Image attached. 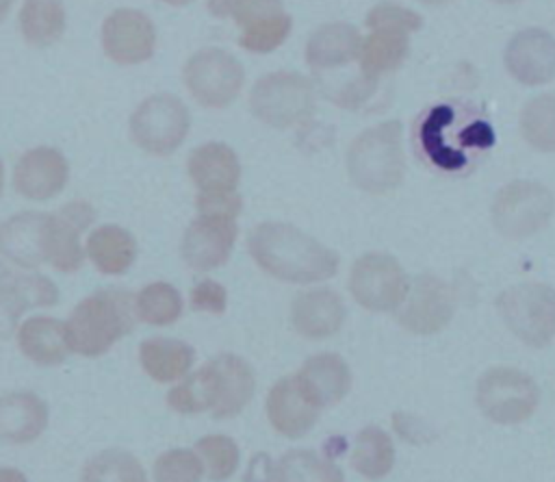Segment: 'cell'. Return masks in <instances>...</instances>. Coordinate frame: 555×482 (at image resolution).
I'll use <instances>...</instances> for the list:
<instances>
[{"mask_svg": "<svg viewBox=\"0 0 555 482\" xmlns=\"http://www.w3.org/2000/svg\"><path fill=\"white\" fill-rule=\"evenodd\" d=\"M247 250L262 271L284 282H321L338 269L334 250L284 221L258 224L247 237Z\"/></svg>", "mask_w": 555, "mask_h": 482, "instance_id": "1", "label": "cell"}, {"mask_svg": "<svg viewBox=\"0 0 555 482\" xmlns=\"http://www.w3.org/2000/svg\"><path fill=\"white\" fill-rule=\"evenodd\" d=\"M494 143V130L486 119L470 117L451 104L431 106L416 126V145L421 154L438 169L457 172L466 167L470 150H488Z\"/></svg>", "mask_w": 555, "mask_h": 482, "instance_id": "2", "label": "cell"}, {"mask_svg": "<svg viewBox=\"0 0 555 482\" xmlns=\"http://www.w3.org/2000/svg\"><path fill=\"white\" fill-rule=\"evenodd\" d=\"M137 321L134 297L121 289H102L85 297L65 321L69 352L80 356H102Z\"/></svg>", "mask_w": 555, "mask_h": 482, "instance_id": "3", "label": "cell"}, {"mask_svg": "<svg viewBox=\"0 0 555 482\" xmlns=\"http://www.w3.org/2000/svg\"><path fill=\"white\" fill-rule=\"evenodd\" d=\"M347 174L364 193L382 195L397 189L405 174L401 122L388 119L360 132L347 150Z\"/></svg>", "mask_w": 555, "mask_h": 482, "instance_id": "4", "label": "cell"}, {"mask_svg": "<svg viewBox=\"0 0 555 482\" xmlns=\"http://www.w3.org/2000/svg\"><path fill=\"white\" fill-rule=\"evenodd\" d=\"M249 111L273 128H291L314 111V87L299 72H271L256 80L249 93Z\"/></svg>", "mask_w": 555, "mask_h": 482, "instance_id": "5", "label": "cell"}, {"mask_svg": "<svg viewBox=\"0 0 555 482\" xmlns=\"http://www.w3.org/2000/svg\"><path fill=\"white\" fill-rule=\"evenodd\" d=\"M496 308L505 326L531 347H544L555 337V287L551 284H514L499 295Z\"/></svg>", "mask_w": 555, "mask_h": 482, "instance_id": "6", "label": "cell"}, {"mask_svg": "<svg viewBox=\"0 0 555 482\" xmlns=\"http://www.w3.org/2000/svg\"><path fill=\"white\" fill-rule=\"evenodd\" d=\"M538 402L533 378L514 367H492L477 382V406L494 423H520L533 415Z\"/></svg>", "mask_w": 555, "mask_h": 482, "instance_id": "7", "label": "cell"}, {"mask_svg": "<svg viewBox=\"0 0 555 482\" xmlns=\"http://www.w3.org/2000/svg\"><path fill=\"white\" fill-rule=\"evenodd\" d=\"M191 128V115L184 102L171 93L145 98L130 117V135L147 154L167 156L182 145Z\"/></svg>", "mask_w": 555, "mask_h": 482, "instance_id": "8", "label": "cell"}, {"mask_svg": "<svg viewBox=\"0 0 555 482\" xmlns=\"http://www.w3.org/2000/svg\"><path fill=\"white\" fill-rule=\"evenodd\" d=\"M553 193L533 180H514L499 189L492 202V224L509 239H525L542 230L553 215Z\"/></svg>", "mask_w": 555, "mask_h": 482, "instance_id": "9", "label": "cell"}, {"mask_svg": "<svg viewBox=\"0 0 555 482\" xmlns=\"http://www.w3.org/2000/svg\"><path fill=\"white\" fill-rule=\"evenodd\" d=\"M245 80L241 61L221 48H204L184 65V83L191 96L208 109H223L236 100Z\"/></svg>", "mask_w": 555, "mask_h": 482, "instance_id": "10", "label": "cell"}, {"mask_svg": "<svg viewBox=\"0 0 555 482\" xmlns=\"http://www.w3.org/2000/svg\"><path fill=\"white\" fill-rule=\"evenodd\" d=\"M408 276L399 261L384 252L358 256L349 271V291L353 300L375 313L395 310L408 291Z\"/></svg>", "mask_w": 555, "mask_h": 482, "instance_id": "11", "label": "cell"}, {"mask_svg": "<svg viewBox=\"0 0 555 482\" xmlns=\"http://www.w3.org/2000/svg\"><path fill=\"white\" fill-rule=\"evenodd\" d=\"M455 313L453 289L434 274H418L410 280L405 297L395 308L401 328L414 334H434L449 326Z\"/></svg>", "mask_w": 555, "mask_h": 482, "instance_id": "12", "label": "cell"}, {"mask_svg": "<svg viewBox=\"0 0 555 482\" xmlns=\"http://www.w3.org/2000/svg\"><path fill=\"white\" fill-rule=\"evenodd\" d=\"M95 211L89 202L76 200L61 206L56 213H48L43 254L46 261L59 271H76L85 263V250L80 234L93 224Z\"/></svg>", "mask_w": 555, "mask_h": 482, "instance_id": "13", "label": "cell"}, {"mask_svg": "<svg viewBox=\"0 0 555 482\" xmlns=\"http://www.w3.org/2000/svg\"><path fill=\"white\" fill-rule=\"evenodd\" d=\"M156 28L137 9H117L102 24V48L119 65H137L154 54Z\"/></svg>", "mask_w": 555, "mask_h": 482, "instance_id": "14", "label": "cell"}, {"mask_svg": "<svg viewBox=\"0 0 555 482\" xmlns=\"http://www.w3.org/2000/svg\"><path fill=\"white\" fill-rule=\"evenodd\" d=\"M236 241V219L223 215H197L182 237V258L195 271L223 265Z\"/></svg>", "mask_w": 555, "mask_h": 482, "instance_id": "15", "label": "cell"}, {"mask_svg": "<svg viewBox=\"0 0 555 482\" xmlns=\"http://www.w3.org/2000/svg\"><path fill=\"white\" fill-rule=\"evenodd\" d=\"M505 69L514 80L538 87L555 78V37L544 28L518 30L505 46Z\"/></svg>", "mask_w": 555, "mask_h": 482, "instance_id": "16", "label": "cell"}, {"mask_svg": "<svg viewBox=\"0 0 555 482\" xmlns=\"http://www.w3.org/2000/svg\"><path fill=\"white\" fill-rule=\"evenodd\" d=\"M69 165L56 148H35L22 154L13 169V187L28 200H50L63 191Z\"/></svg>", "mask_w": 555, "mask_h": 482, "instance_id": "17", "label": "cell"}, {"mask_svg": "<svg viewBox=\"0 0 555 482\" xmlns=\"http://www.w3.org/2000/svg\"><path fill=\"white\" fill-rule=\"evenodd\" d=\"M264 408L271 426L288 439L304 436L319 417V408L301 391L295 373L280 378L271 386Z\"/></svg>", "mask_w": 555, "mask_h": 482, "instance_id": "18", "label": "cell"}, {"mask_svg": "<svg viewBox=\"0 0 555 482\" xmlns=\"http://www.w3.org/2000/svg\"><path fill=\"white\" fill-rule=\"evenodd\" d=\"M343 297L325 287L301 291L291 304L293 328L308 339H327L336 334L343 326Z\"/></svg>", "mask_w": 555, "mask_h": 482, "instance_id": "19", "label": "cell"}, {"mask_svg": "<svg viewBox=\"0 0 555 482\" xmlns=\"http://www.w3.org/2000/svg\"><path fill=\"white\" fill-rule=\"evenodd\" d=\"M301 391L317 408L338 404L351 389V371L343 356L323 352L310 356L295 373Z\"/></svg>", "mask_w": 555, "mask_h": 482, "instance_id": "20", "label": "cell"}, {"mask_svg": "<svg viewBox=\"0 0 555 482\" xmlns=\"http://www.w3.org/2000/svg\"><path fill=\"white\" fill-rule=\"evenodd\" d=\"M186 167L199 193L236 191L241 180V163L236 152L219 141L195 148L189 156Z\"/></svg>", "mask_w": 555, "mask_h": 482, "instance_id": "21", "label": "cell"}, {"mask_svg": "<svg viewBox=\"0 0 555 482\" xmlns=\"http://www.w3.org/2000/svg\"><path fill=\"white\" fill-rule=\"evenodd\" d=\"M59 302L56 284L41 276H15L0 284V339H9L20 317L30 306H52Z\"/></svg>", "mask_w": 555, "mask_h": 482, "instance_id": "22", "label": "cell"}, {"mask_svg": "<svg viewBox=\"0 0 555 482\" xmlns=\"http://www.w3.org/2000/svg\"><path fill=\"white\" fill-rule=\"evenodd\" d=\"M362 35L347 22H330L319 26L306 43V63L314 72L343 67L360 56Z\"/></svg>", "mask_w": 555, "mask_h": 482, "instance_id": "23", "label": "cell"}, {"mask_svg": "<svg viewBox=\"0 0 555 482\" xmlns=\"http://www.w3.org/2000/svg\"><path fill=\"white\" fill-rule=\"evenodd\" d=\"M48 213L24 211L0 226V254L20 267L35 269L46 261L43 234Z\"/></svg>", "mask_w": 555, "mask_h": 482, "instance_id": "24", "label": "cell"}, {"mask_svg": "<svg viewBox=\"0 0 555 482\" xmlns=\"http://www.w3.org/2000/svg\"><path fill=\"white\" fill-rule=\"evenodd\" d=\"M48 426V404L30 393L15 391L0 397V436L11 443H30Z\"/></svg>", "mask_w": 555, "mask_h": 482, "instance_id": "25", "label": "cell"}, {"mask_svg": "<svg viewBox=\"0 0 555 482\" xmlns=\"http://www.w3.org/2000/svg\"><path fill=\"white\" fill-rule=\"evenodd\" d=\"M219 373V399L210 410L217 419L238 415L251 399L256 380L249 363L236 354H219L212 358Z\"/></svg>", "mask_w": 555, "mask_h": 482, "instance_id": "26", "label": "cell"}, {"mask_svg": "<svg viewBox=\"0 0 555 482\" xmlns=\"http://www.w3.org/2000/svg\"><path fill=\"white\" fill-rule=\"evenodd\" d=\"M22 354L37 365H59L69 354L65 324L52 317H30L17 330Z\"/></svg>", "mask_w": 555, "mask_h": 482, "instance_id": "27", "label": "cell"}, {"mask_svg": "<svg viewBox=\"0 0 555 482\" xmlns=\"http://www.w3.org/2000/svg\"><path fill=\"white\" fill-rule=\"evenodd\" d=\"M139 360L143 371L156 380V382H173L189 373L195 350L180 341V339H167V337H152L141 343Z\"/></svg>", "mask_w": 555, "mask_h": 482, "instance_id": "28", "label": "cell"}, {"mask_svg": "<svg viewBox=\"0 0 555 482\" xmlns=\"http://www.w3.org/2000/svg\"><path fill=\"white\" fill-rule=\"evenodd\" d=\"M87 256L106 276L124 274L137 258L134 237L115 224L95 228L87 239Z\"/></svg>", "mask_w": 555, "mask_h": 482, "instance_id": "29", "label": "cell"}, {"mask_svg": "<svg viewBox=\"0 0 555 482\" xmlns=\"http://www.w3.org/2000/svg\"><path fill=\"white\" fill-rule=\"evenodd\" d=\"M410 54V35L401 30H371L360 48V74L379 80L382 74L395 72Z\"/></svg>", "mask_w": 555, "mask_h": 482, "instance_id": "30", "label": "cell"}, {"mask_svg": "<svg viewBox=\"0 0 555 482\" xmlns=\"http://www.w3.org/2000/svg\"><path fill=\"white\" fill-rule=\"evenodd\" d=\"M219 399V373L212 360L186 376L167 393V404L180 415L212 410Z\"/></svg>", "mask_w": 555, "mask_h": 482, "instance_id": "31", "label": "cell"}, {"mask_svg": "<svg viewBox=\"0 0 555 482\" xmlns=\"http://www.w3.org/2000/svg\"><path fill=\"white\" fill-rule=\"evenodd\" d=\"M395 465V445L386 430L366 426L358 432L351 449V467L366 480H382Z\"/></svg>", "mask_w": 555, "mask_h": 482, "instance_id": "32", "label": "cell"}, {"mask_svg": "<svg viewBox=\"0 0 555 482\" xmlns=\"http://www.w3.org/2000/svg\"><path fill=\"white\" fill-rule=\"evenodd\" d=\"M20 30L30 46L46 48L61 39L65 30V7L61 0H24Z\"/></svg>", "mask_w": 555, "mask_h": 482, "instance_id": "33", "label": "cell"}, {"mask_svg": "<svg viewBox=\"0 0 555 482\" xmlns=\"http://www.w3.org/2000/svg\"><path fill=\"white\" fill-rule=\"evenodd\" d=\"M280 482H345L338 465L314 449H291L278 460Z\"/></svg>", "mask_w": 555, "mask_h": 482, "instance_id": "34", "label": "cell"}, {"mask_svg": "<svg viewBox=\"0 0 555 482\" xmlns=\"http://www.w3.org/2000/svg\"><path fill=\"white\" fill-rule=\"evenodd\" d=\"M520 132L531 148L555 152V93H540L522 106Z\"/></svg>", "mask_w": 555, "mask_h": 482, "instance_id": "35", "label": "cell"}, {"mask_svg": "<svg viewBox=\"0 0 555 482\" xmlns=\"http://www.w3.org/2000/svg\"><path fill=\"white\" fill-rule=\"evenodd\" d=\"M80 482H147V475L134 454L104 449L85 465Z\"/></svg>", "mask_w": 555, "mask_h": 482, "instance_id": "36", "label": "cell"}, {"mask_svg": "<svg viewBox=\"0 0 555 482\" xmlns=\"http://www.w3.org/2000/svg\"><path fill=\"white\" fill-rule=\"evenodd\" d=\"M134 310L150 326H169L182 315V297L169 282H152L134 297Z\"/></svg>", "mask_w": 555, "mask_h": 482, "instance_id": "37", "label": "cell"}, {"mask_svg": "<svg viewBox=\"0 0 555 482\" xmlns=\"http://www.w3.org/2000/svg\"><path fill=\"white\" fill-rule=\"evenodd\" d=\"M197 456L212 482H223L238 467V445L225 434H206L195 443Z\"/></svg>", "mask_w": 555, "mask_h": 482, "instance_id": "38", "label": "cell"}, {"mask_svg": "<svg viewBox=\"0 0 555 482\" xmlns=\"http://www.w3.org/2000/svg\"><path fill=\"white\" fill-rule=\"evenodd\" d=\"M291 26H293V20L291 15L284 11L280 15H273V17H267V20H260L247 28L241 30V37H238V43L254 52V54H267V52H273L275 48H280L288 33H291Z\"/></svg>", "mask_w": 555, "mask_h": 482, "instance_id": "39", "label": "cell"}, {"mask_svg": "<svg viewBox=\"0 0 555 482\" xmlns=\"http://www.w3.org/2000/svg\"><path fill=\"white\" fill-rule=\"evenodd\" d=\"M202 475H204V465L199 456L184 447L167 449L154 462L156 482H199Z\"/></svg>", "mask_w": 555, "mask_h": 482, "instance_id": "40", "label": "cell"}, {"mask_svg": "<svg viewBox=\"0 0 555 482\" xmlns=\"http://www.w3.org/2000/svg\"><path fill=\"white\" fill-rule=\"evenodd\" d=\"M364 24L369 26V30H401L410 35L423 26V17L401 4L379 2L366 13Z\"/></svg>", "mask_w": 555, "mask_h": 482, "instance_id": "41", "label": "cell"}, {"mask_svg": "<svg viewBox=\"0 0 555 482\" xmlns=\"http://www.w3.org/2000/svg\"><path fill=\"white\" fill-rule=\"evenodd\" d=\"M280 13H284L282 0H236L230 17H234L238 28L243 30L260 20L280 15Z\"/></svg>", "mask_w": 555, "mask_h": 482, "instance_id": "42", "label": "cell"}, {"mask_svg": "<svg viewBox=\"0 0 555 482\" xmlns=\"http://www.w3.org/2000/svg\"><path fill=\"white\" fill-rule=\"evenodd\" d=\"M228 304V293L225 289L210 280L204 278L199 280L193 289H191V308L193 310H202V313H212V315H221L225 310Z\"/></svg>", "mask_w": 555, "mask_h": 482, "instance_id": "43", "label": "cell"}, {"mask_svg": "<svg viewBox=\"0 0 555 482\" xmlns=\"http://www.w3.org/2000/svg\"><path fill=\"white\" fill-rule=\"evenodd\" d=\"M197 215H223V217H238L243 200L236 191L228 193H197L195 198Z\"/></svg>", "mask_w": 555, "mask_h": 482, "instance_id": "44", "label": "cell"}, {"mask_svg": "<svg viewBox=\"0 0 555 482\" xmlns=\"http://www.w3.org/2000/svg\"><path fill=\"white\" fill-rule=\"evenodd\" d=\"M243 482H280L278 480V465L273 462V458L269 454L258 452L249 458Z\"/></svg>", "mask_w": 555, "mask_h": 482, "instance_id": "45", "label": "cell"}, {"mask_svg": "<svg viewBox=\"0 0 555 482\" xmlns=\"http://www.w3.org/2000/svg\"><path fill=\"white\" fill-rule=\"evenodd\" d=\"M234 2H236V0H208V11H210L215 17H230Z\"/></svg>", "mask_w": 555, "mask_h": 482, "instance_id": "46", "label": "cell"}, {"mask_svg": "<svg viewBox=\"0 0 555 482\" xmlns=\"http://www.w3.org/2000/svg\"><path fill=\"white\" fill-rule=\"evenodd\" d=\"M0 482H26V475L13 467H0Z\"/></svg>", "mask_w": 555, "mask_h": 482, "instance_id": "47", "label": "cell"}, {"mask_svg": "<svg viewBox=\"0 0 555 482\" xmlns=\"http://www.w3.org/2000/svg\"><path fill=\"white\" fill-rule=\"evenodd\" d=\"M13 2H15V0H0V22H4V17L9 15Z\"/></svg>", "mask_w": 555, "mask_h": 482, "instance_id": "48", "label": "cell"}, {"mask_svg": "<svg viewBox=\"0 0 555 482\" xmlns=\"http://www.w3.org/2000/svg\"><path fill=\"white\" fill-rule=\"evenodd\" d=\"M160 2L173 4V7H182V4H189V2H193V0H160Z\"/></svg>", "mask_w": 555, "mask_h": 482, "instance_id": "49", "label": "cell"}, {"mask_svg": "<svg viewBox=\"0 0 555 482\" xmlns=\"http://www.w3.org/2000/svg\"><path fill=\"white\" fill-rule=\"evenodd\" d=\"M418 2H423V4H431V7H438V4H447V2H451V0H418Z\"/></svg>", "mask_w": 555, "mask_h": 482, "instance_id": "50", "label": "cell"}, {"mask_svg": "<svg viewBox=\"0 0 555 482\" xmlns=\"http://www.w3.org/2000/svg\"><path fill=\"white\" fill-rule=\"evenodd\" d=\"M2 189H4V167H2V161H0V195H2Z\"/></svg>", "mask_w": 555, "mask_h": 482, "instance_id": "51", "label": "cell"}, {"mask_svg": "<svg viewBox=\"0 0 555 482\" xmlns=\"http://www.w3.org/2000/svg\"><path fill=\"white\" fill-rule=\"evenodd\" d=\"M492 2H499V4H514V2H520V0H492Z\"/></svg>", "mask_w": 555, "mask_h": 482, "instance_id": "52", "label": "cell"}, {"mask_svg": "<svg viewBox=\"0 0 555 482\" xmlns=\"http://www.w3.org/2000/svg\"><path fill=\"white\" fill-rule=\"evenodd\" d=\"M4 276H9V271L2 267V263H0V278H4Z\"/></svg>", "mask_w": 555, "mask_h": 482, "instance_id": "53", "label": "cell"}]
</instances>
